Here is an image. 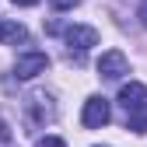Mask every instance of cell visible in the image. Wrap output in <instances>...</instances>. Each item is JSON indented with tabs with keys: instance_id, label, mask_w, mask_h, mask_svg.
Listing matches in <instances>:
<instances>
[{
	"instance_id": "obj_10",
	"label": "cell",
	"mask_w": 147,
	"mask_h": 147,
	"mask_svg": "<svg viewBox=\"0 0 147 147\" xmlns=\"http://www.w3.org/2000/svg\"><path fill=\"white\" fill-rule=\"evenodd\" d=\"M49 4H53V11H74L81 0H49Z\"/></svg>"
},
{
	"instance_id": "obj_9",
	"label": "cell",
	"mask_w": 147,
	"mask_h": 147,
	"mask_svg": "<svg viewBox=\"0 0 147 147\" xmlns=\"http://www.w3.org/2000/svg\"><path fill=\"white\" fill-rule=\"evenodd\" d=\"M35 147H67V140H60V137H39Z\"/></svg>"
},
{
	"instance_id": "obj_5",
	"label": "cell",
	"mask_w": 147,
	"mask_h": 147,
	"mask_svg": "<svg viewBox=\"0 0 147 147\" xmlns=\"http://www.w3.org/2000/svg\"><path fill=\"white\" fill-rule=\"evenodd\" d=\"M98 74L105 81H119L123 74H130V60H126L119 49H109V53L98 56Z\"/></svg>"
},
{
	"instance_id": "obj_11",
	"label": "cell",
	"mask_w": 147,
	"mask_h": 147,
	"mask_svg": "<svg viewBox=\"0 0 147 147\" xmlns=\"http://www.w3.org/2000/svg\"><path fill=\"white\" fill-rule=\"evenodd\" d=\"M0 147H11V130H7L4 119H0Z\"/></svg>"
},
{
	"instance_id": "obj_7",
	"label": "cell",
	"mask_w": 147,
	"mask_h": 147,
	"mask_svg": "<svg viewBox=\"0 0 147 147\" xmlns=\"http://www.w3.org/2000/svg\"><path fill=\"white\" fill-rule=\"evenodd\" d=\"M25 39H28V28L21 21H4V25H0V42H4V46H18Z\"/></svg>"
},
{
	"instance_id": "obj_14",
	"label": "cell",
	"mask_w": 147,
	"mask_h": 147,
	"mask_svg": "<svg viewBox=\"0 0 147 147\" xmlns=\"http://www.w3.org/2000/svg\"><path fill=\"white\" fill-rule=\"evenodd\" d=\"M0 25H4V18H0Z\"/></svg>"
},
{
	"instance_id": "obj_3",
	"label": "cell",
	"mask_w": 147,
	"mask_h": 147,
	"mask_svg": "<svg viewBox=\"0 0 147 147\" xmlns=\"http://www.w3.org/2000/svg\"><path fill=\"white\" fill-rule=\"evenodd\" d=\"M46 67H49V56H46V53L28 49V53H21V56L14 60V77L18 81H32V77H39V74H46Z\"/></svg>"
},
{
	"instance_id": "obj_8",
	"label": "cell",
	"mask_w": 147,
	"mask_h": 147,
	"mask_svg": "<svg viewBox=\"0 0 147 147\" xmlns=\"http://www.w3.org/2000/svg\"><path fill=\"white\" fill-rule=\"evenodd\" d=\"M126 130H133V133H147V105L126 116Z\"/></svg>"
},
{
	"instance_id": "obj_2",
	"label": "cell",
	"mask_w": 147,
	"mask_h": 147,
	"mask_svg": "<svg viewBox=\"0 0 147 147\" xmlns=\"http://www.w3.org/2000/svg\"><path fill=\"white\" fill-rule=\"evenodd\" d=\"M63 39H67L70 56L81 63L84 53H88L91 46H98V28H91V25H70V28H63Z\"/></svg>"
},
{
	"instance_id": "obj_13",
	"label": "cell",
	"mask_w": 147,
	"mask_h": 147,
	"mask_svg": "<svg viewBox=\"0 0 147 147\" xmlns=\"http://www.w3.org/2000/svg\"><path fill=\"white\" fill-rule=\"evenodd\" d=\"M11 4H14V7H35L39 0H11Z\"/></svg>"
},
{
	"instance_id": "obj_1",
	"label": "cell",
	"mask_w": 147,
	"mask_h": 147,
	"mask_svg": "<svg viewBox=\"0 0 147 147\" xmlns=\"http://www.w3.org/2000/svg\"><path fill=\"white\" fill-rule=\"evenodd\" d=\"M56 98L53 95H46V91H32V95L25 98V116H28V123L32 126H46V123H53L56 119Z\"/></svg>"
},
{
	"instance_id": "obj_12",
	"label": "cell",
	"mask_w": 147,
	"mask_h": 147,
	"mask_svg": "<svg viewBox=\"0 0 147 147\" xmlns=\"http://www.w3.org/2000/svg\"><path fill=\"white\" fill-rule=\"evenodd\" d=\"M137 18H140V25L147 28V0H140V7H137Z\"/></svg>"
},
{
	"instance_id": "obj_4",
	"label": "cell",
	"mask_w": 147,
	"mask_h": 147,
	"mask_svg": "<svg viewBox=\"0 0 147 147\" xmlns=\"http://www.w3.org/2000/svg\"><path fill=\"white\" fill-rule=\"evenodd\" d=\"M112 119V109H109V98L102 95H91L84 102V112H81V123H84V130H102V126Z\"/></svg>"
},
{
	"instance_id": "obj_6",
	"label": "cell",
	"mask_w": 147,
	"mask_h": 147,
	"mask_svg": "<svg viewBox=\"0 0 147 147\" xmlns=\"http://www.w3.org/2000/svg\"><path fill=\"white\" fill-rule=\"evenodd\" d=\"M119 105L126 109V116L137 112V109H144V105H147V84H140V81L123 84V88H119Z\"/></svg>"
}]
</instances>
